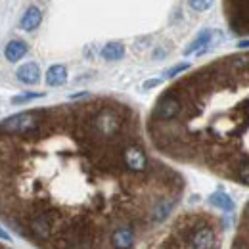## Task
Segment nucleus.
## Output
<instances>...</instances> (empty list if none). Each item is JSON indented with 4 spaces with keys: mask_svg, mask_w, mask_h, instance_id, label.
Returning <instances> with one entry per match:
<instances>
[{
    "mask_svg": "<svg viewBox=\"0 0 249 249\" xmlns=\"http://www.w3.org/2000/svg\"><path fill=\"white\" fill-rule=\"evenodd\" d=\"M184 194L117 98L35 107L0 121V220L36 249H136Z\"/></svg>",
    "mask_w": 249,
    "mask_h": 249,
    "instance_id": "obj_1",
    "label": "nucleus"
},
{
    "mask_svg": "<svg viewBox=\"0 0 249 249\" xmlns=\"http://www.w3.org/2000/svg\"><path fill=\"white\" fill-rule=\"evenodd\" d=\"M18 79L25 85H36L40 79V69L36 63H23L21 67H18Z\"/></svg>",
    "mask_w": 249,
    "mask_h": 249,
    "instance_id": "obj_8",
    "label": "nucleus"
},
{
    "mask_svg": "<svg viewBox=\"0 0 249 249\" xmlns=\"http://www.w3.org/2000/svg\"><path fill=\"white\" fill-rule=\"evenodd\" d=\"M222 4L230 29L240 36H249V0H222Z\"/></svg>",
    "mask_w": 249,
    "mask_h": 249,
    "instance_id": "obj_4",
    "label": "nucleus"
},
{
    "mask_svg": "<svg viewBox=\"0 0 249 249\" xmlns=\"http://www.w3.org/2000/svg\"><path fill=\"white\" fill-rule=\"evenodd\" d=\"M44 94H23V96H18L14 98V104H21V102H27V100H33V98H40Z\"/></svg>",
    "mask_w": 249,
    "mask_h": 249,
    "instance_id": "obj_14",
    "label": "nucleus"
},
{
    "mask_svg": "<svg viewBox=\"0 0 249 249\" xmlns=\"http://www.w3.org/2000/svg\"><path fill=\"white\" fill-rule=\"evenodd\" d=\"M124 54V46L121 42H107L104 48H102V56L104 60H109V62H115V60H121Z\"/></svg>",
    "mask_w": 249,
    "mask_h": 249,
    "instance_id": "obj_11",
    "label": "nucleus"
},
{
    "mask_svg": "<svg viewBox=\"0 0 249 249\" xmlns=\"http://www.w3.org/2000/svg\"><path fill=\"white\" fill-rule=\"evenodd\" d=\"M209 203L213 205V207H218V209H222V211H232L234 209V201L228 197V194H224V192H215L211 197H209Z\"/></svg>",
    "mask_w": 249,
    "mask_h": 249,
    "instance_id": "obj_12",
    "label": "nucleus"
},
{
    "mask_svg": "<svg viewBox=\"0 0 249 249\" xmlns=\"http://www.w3.org/2000/svg\"><path fill=\"white\" fill-rule=\"evenodd\" d=\"M0 249H12V248H8L6 244H2V242H0Z\"/></svg>",
    "mask_w": 249,
    "mask_h": 249,
    "instance_id": "obj_17",
    "label": "nucleus"
},
{
    "mask_svg": "<svg viewBox=\"0 0 249 249\" xmlns=\"http://www.w3.org/2000/svg\"><path fill=\"white\" fill-rule=\"evenodd\" d=\"M40 21H42V12H40V8L29 6L27 12L23 14V18H21L19 27H21L23 31H35V29L40 25Z\"/></svg>",
    "mask_w": 249,
    "mask_h": 249,
    "instance_id": "obj_7",
    "label": "nucleus"
},
{
    "mask_svg": "<svg viewBox=\"0 0 249 249\" xmlns=\"http://www.w3.org/2000/svg\"><path fill=\"white\" fill-rule=\"evenodd\" d=\"M27 54V44L23 40H10L6 44V60L8 62H19Z\"/></svg>",
    "mask_w": 249,
    "mask_h": 249,
    "instance_id": "obj_9",
    "label": "nucleus"
},
{
    "mask_svg": "<svg viewBox=\"0 0 249 249\" xmlns=\"http://www.w3.org/2000/svg\"><path fill=\"white\" fill-rule=\"evenodd\" d=\"M222 38V33L220 31H203L197 35V38L188 46L184 50V54L190 56V54H203L207 50H211L213 46H217Z\"/></svg>",
    "mask_w": 249,
    "mask_h": 249,
    "instance_id": "obj_5",
    "label": "nucleus"
},
{
    "mask_svg": "<svg viewBox=\"0 0 249 249\" xmlns=\"http://www.w3.org/2000/svg\"><path fill=\"white\" fill-rule=\"evenodd\" d=\"M146 132L163 157L249 188V52L173 83L152 107Z\"/></svg>",
    "mask_w": 249,
    "mask_h": 249,
    "instance_id": "obj_2",
    "label": "nucleus"
},
{
    "mask_svg": "<svg viewBox=\"0 0 249 249\" xmlns=\"http://www.w3.org/2000/svg\"><path fill=\"white\" fill-rule=\"evenodd\" d=\"M156 85H159V81H148V83L144 85V89H152V87H156Z\"/></svg>",
    "mask_w": 249,
    "mask_h": 249,
    "instance_id": "obj_16",
    "label": "nucleus"
},
{
    "mask_svg": "<svg viewBox=\"0 0 249 249\" xmlns=\"http://www.w3.org/2000/svg\"><path fill=\"white\" fill-rule=\"evenodd\" d=\"M190 8H194L196 12H205L213 6V0H188Z\"/></svg>",
    "mask_w": 249,
    "mask_h": 249,
    "instance_id": "obj_13",
    "label": "nucleus"
},
{
    "mask_svg": "<svg viewBox=\"0 0 249 249\" xmlns=\"http://www.w3.org/2000/svg\"><path fill=\"white\" fill-rule=\"evenodd\" d=\"M65 81H67V69H65V65H52L46 71V83L50 87H60Z\"/></svg>",
    "mask_w": 249,
    "mask_h": 249,
    "instance_id": "obj_10",
    "label": "nucleus"
},
{
    "mask_svg": "<svg viewBox=\"0 0 249 249\" xmlns=\"http://www.w3.org/2000/svg\"><path fill=\"white\" fill-rule=\"evenodd\" d=\"M230 249H249V201L246 203V207L240 215V222H238L236 236L232 240Z\"/></svg>",
    "mask_w": 249,
    "mask_h": 249,
    "instance_id": "obj_6",
    "label": "nucleus"
},
{
    "mask_svg": "<svg viewBox=\"0 0 249 249\" xmlns=\"http://www.w3.org/2000/svg\"><path fill=\"white\" fill-rule=\"evenodd\" d=\"M222 236L220 217L209 211H186L157 230L146 249H220Z\"/></svg>",
    "mask_w": 249,
    "mask_h": 249,
    "instance_id": "obj_3",
    "label": "nucleus"
},
{
    "mask_svg": "<svg viewBox=\"0 0 249 249\" xmlns=\"http://www.w3.org/2000/svg\"><path fill=\"white\" fill-rule=\"evenodd\" d=\"M190 65L188 63H180V65H177V67H173V69H169L167 71V77H175L177 73H180V71H184V69H188Z\"/></svg>",
    "mask_w": 249,
    "mask_h": 249,
    "instance_id": "obj_15",
    "label": "nucleus"
}]
</instances>
